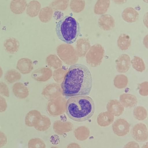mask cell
<instances>
[{"label": "cell", "mask_w": 148, "mask_h": 148, "mask_svg": "<svg viewBox=\"0 0 148 148\" xmlns=\"http://www.w3.org/2000/svg\"><path fill=\"white\" fill-rule=\"evenodd\" d=\"M104 53V48L101 45H94L90 48L86 55L87 63L92 67L99 66L102 62Z\"/></svg>", "instance_id": "obj_4"}, {"label": "cell", "mask_w": 148, "mask_h": 148, "mask_svg": "<svg viewBox=\"0 0 148 148\" xmlns=\"http://www.w3.org/2000/svg\"><path fill=\"white\" fill-rule=\"evenodd\" d=\"M147 143L144 145L142 147V148H147Z\"/></svg>", "instance_id": "obj_34"}, {"label": "cell", "mask_w": 148, "mask_h": 148, "mask_svg": "<svg viewBox=\"0 0 148 148\" xmlns=\"http://www.w3.org/2000/svg\"><path fill=\"white\" fill-rule=\"evenodd\" d=\"M21 77V74L15 70L8 71L5 73L4 78L5 80L9 83H12L19 80Z\"/></svg>", "instance_id": "obj_21"}, {"label": "cell", "mask_w": 148, "mask_h": 148, "mask_svg": "<svg viewBox=\"0 0 148 148\" xmlns=\"http://www.w3.org/2000/svg\"><path fill=\"white\" fill-rule=\"evenodd\" d=\"M28 148H46V145L41 139L36 138L29 140L28 144Z\"/></svg>", "instance_id": "obj_25"}, {"label": "cell", "mask_w": 148, "mask_h": 148, "mask_svg": "<svg viewBox=\"0 0 148 148\" xmlns=\"http://www.w3.org/2000/svg\"><path fill=\"white\" fill-rule=\"evenodd\" d=\"M148 84L147 82H145L138 84L139 92L140 95L143 96L148 95Z\"/></svg>", "instance_id": "obj_27"}, {"label": "cell", "mask_w": 148, "mask_h": 148, "mask_svg": "<svg viewBox=\"0 0 148 148\" xmlns=\"http://www.w3.org/2000/svg\"><path fill=\"white\" fill-rule=\"evenodd\" d=\"M98 23L99 27L106 31L112 29L115 25L114 18L111 15L108 14L101 15L98 19Z\"/></svg>", "instance_id": "obj_9"}, {"label": "cell", "mask_w": 148, "mask_h": 148, "mask_svg": "<svg viewBox=\"0 0 148 148\" xmlns=\"http://www.w3.org/2000/svg\"><path fill=\"white\" fill-rule=\"evenodd\" d=\"M133 68L136 71L142 72L145 70V67L144 62L142 58L135 56L130 61Z\"/></svg>", "instance_id": "obj_22"}, {"label": "cell", "mask_w": 148, "mask_h": 148, "mask_svg": "<svg viewBox=\"0 0 148 148\" xmlns=\"http://www.w3.org/2000/svg\"><path fill=\"white\" fill-rule=\"evenodd\" d=\"M120 103L127 108H131L136 106L137 103V99L135 96L128 93H123L119 97Z\"/></svg>", "instance_id": "obj_10"}, {"label": "cell", "mask_w": 148, "mask_h": 148, "mask_svg": "<svg viewBox=\"0 0 148 148\" xmlns=\"http://www.w3.org/2000/svg\"><path fill=\"white\" fill-rule=\"evenodd\" d=\"M50 125L49 121L44 120L37 123L34 127L38 131L43 132L47 130L50 127Z\"/></svg>", "instance_id": "obj_26"}, {"label": "cell", "mask_w": 148, "mask_h": 148, "mask_svg": "<svg viewBox=\"0 0 148 148\" xmlns=\"http://www.w3.org/2000/svg\"><path fill=\"white\" fill-rule=\"evenodd\" d=\"M123 19L128 23L134 22L139 17V13L134 8L129 7L125 9L122 13Z\"/></svg>", "instance_id": "obj_11"}, {"label": "cell", "mask_w": 148, "mask_h": 148, "mask_svg": "<svg viewBox=\"0 0 148 148\" xmlns=\"http://www.w3.org/2000/svg\"><path fill=\"white\" fill-rule=\"evenodd\" d=\"M53 128L56 134L62 135L72 130L73 129V126L70 123H63L58 122L54 123Z\"/></svg>", "instance_id": "obj_13"}, {"label": "cell", "mask_w": 148, "mask_h": 148, "mask_svg": "<svg viewBox=\"0 0 148 148\" xmlns=\"http://www.w3.org/2000/svg\"><path fill=\"white\" fill-rule=\"evenodd\" d=\"M0 94L6 97L9 96V91L7 85L3 82H0Z\"/></svg>", "instance_id": "obj_28"}, {"label": "cell", "mask_w": 148, "mask_h": 148, "mask_svg": "<svg viewBox=\"0 0 148 148\" xmlns=\"http://www.w3.org/2000/svg\"><path fill=\"white\" fill-rule=\"evenodd\" d=\"M92 78L86 66L76 64L71 66L61 86L64 95L73 97L88 95L92 85Z\"/></svg>", "instance_id": "obj_1"}, {"label": "cell", "mask_w": 148, "mask_h": 148, "mask_svg": "<svg viewBox=\"0 0 148 148\" xmlns=\"http://www.w3.org/2000/svg\"><path fill=\"white\" fill-rule=\"evenodd\" d=\"M130 124L125 119L120 118L117 119L112 125L114 134L121 136L127 134L130 131Z\"/></svg>", "instance_id": "obj_6"}, {"label": "cell", "mask_w": 148, "mask_h": 148, "mask_svg": "<svg viewBox=\"0 0 148 148\" xmlns=\"http://www.w3.org/2000/svg\"><path fill=\"white\" fill-rule=\"evenodd\" d=\"M114 116L108 112H103L98 115L97 121L98 124L102 127L109 126L114 120Z\"/></svg>", "instance_id": "obj_12"}, {"label": "cell", "mask_w": 148, "mask_h": 148, "mask_svg": "<svg viewBox=\"0 0 148 148\" xmlns=\"http://www.w3.org/2000/svg\"><path fill=\"white\" fill-rule=\"evenodd\" d=\"M66 112L71 119L78 122H83L90 119L95 111L93 99L86 95L72 97L67 100Z\"/></svg>", "instance_id": "obj_2"}, {"label": "cell", "mask_w": 148, "mask_h": 148, "mask_svg": "<svg viewBox=\"0 0 148 148\" xmlns=\"http://www.w3.org/2000/svg\"><path fill=\"white\" fill-rule=\"evenodd\" d=\"M26 5V1L25 0H12L10 3V7L13 13L20 14L24 11Z\"/></svg>", "instance_id": "obj_15"}, {"label": "cell", "mask_w": 148, "mask_h": 148, "mask_svg": "<svg viewBox=\"0 0 148 148\" xmlns=\"http://www.w3.org/2000/svg\"><path fill=\"white\" fill-rule=\"evenodd\" d=\"M3 71L1 67L0 66V78L3 75Z\"/></svg>", "instance_id": "obj_33"}, {"label": "cell", "mask_w": 148, "mask_h": 148, "mask_svg": "<svg viewBox=\"0 0 148 148\" xmlns=\"http://www.w3.org/2000/svg\"><path fill=\"white\" fill-rule=\"evenodd\" d=\"M132 135L133 138L138 142H144L148 138L147 127L146 125L142 123L135 125L133 127Z\"/></svg>", "instance_id": "obj_5"}, {"label": "cell", "mask_w": 148, "mask_h": 148, "mask_svg": "<svg viewBox=\"0 0 148 148\" xmlns=\"http://www.w3.org/2000/svg\"><path fill=\"white\" fill-rule=\"evenodd\" d=\"M7 107L5 99L0 96V112L5 111Z\"/></svg>", "instance_id": "obj_29"}, {"label": "cell", "mask_w": 148, "mask_h": 148, "mask_svg": "<svg viewBox=\"0 0 148 148\" xmlns=\"http://www.w3.org/2000/svg\"><path fill=\"white\" fill-rule=\"evenodd\" d=\"M123 148H140L139 144L136 142L131 141L127 143Z\"/></svg>", "instance_id": "obj_31"}, {"label": "cell", "mask_w": 148, "mask_h": 148, "mask_svg": "<svg viewBox=\"0 0 148 148\" xmlns=\"http://www.w3.org/2000/svg\"><path fill=\"white\" fill-rule=\"evenodd\" d=\"M51 148H59L58 147L54 146H53L51 147Z\"/></svg>", "instance_id": "obj_35"}, {"label": "cell", "mask_w": 148, "mask_h": 148, "mask_svg": "<svg viewBox=\"0 0 148 148\" xmlns=\"http://www.w3.org/2000/svg\"><path fill=\"white\" fill-rule=\"evenodd\" d=\"M116 67L117 71L121 73L127 72L131 66L130 58L128 55L123 54L116 60Z\"/></svg>", "instance_id": "obj_7"}, {"label": "cell", "mask_w": 148, "mask_h": 148, "mask_svg": "<svg viewBox=\"0 0 148 148\" xmlns=\"http://www.w3.org/2000/svg\"><path fill=\"white\" fill-rule=\"evenodd\" d=\"M74 133L75 137L77 140L84 141L89 136L90 131L88 127L81 126L76 128L74 130Z\"/></svg>", "instance_id": "obj_18"}, {"label": "cell", "mask_w": 148, "mask_h": 148, "mask_svg": "<svg viewBox=\"0 0 148 148\" xmlns=\"http://www.w3.org/2000/svg\"><path fill=\"white\" fill-rule=\"evenodd\" d=\"M55 31L58 38L66 43H74L80 35L79 23L75 18L67 15L57 23Z\"/></svg>", "instance_id": "obj_3"}, {"label": "cell", "mask_w": 148, "mask_h": 148, "mask_svg": "<svg viewBox=\"0 0 148 148\" xmlns=\"http://www.w3.org/2000/svg\"><path fill=\"white\" fill-rule=\"evenodd\" d=\"M133 114L135 118L138 120H143L147 117V112L144 107L138 106L136 107L133 110Z\"/></svg>", "instance_id": "obj_23"}, {"label": "cell", "mask_w": 148, "mask_h": 148, "mask_svg": "<svg viewBox=\"0 0 148 148\" xmlns=\"http://www.w3.org/2000/svg\"><path fill=\"white\" fill-rule=\"evenodd\" d=\"M128 83L127 77L123 74L116 75L114 79V84L117 88L122 89L125 88Z\"/></svg>", "instance_id": "obj_20"}, {"label": "cell", "mask_w": 148, "mask_h": 148, "mask_svg": "<svg viewBox=\"0 0 148 148\" xmlns=\"http://www.w3.org/2000/svg\"><path fill=\"white\" fill-rule=\"evenodd\" d=\"M131 39L130 37L125 34H121L117 41V45L119 48L122 51L128 49L131 45Z\"/></svg>", "instance_id": "obj_16"}, {"label": "cell", "mask_w": 148, "mask_h": 148, "mask_svg": "<svg viewBox=\"0 0 148 148\" xmlns=\"http://www.w3.org/2000/svg\"><path fill=\"white\" fill-rule=\"evenodd\" d=\"M29 61L27 58L21 59L17 62L16 68L22 73H27L29 69Z\"/></svg>", "instance_id": "obj_24"}, {"label": "cell", "mask_w": 148, "mask_h": 148, "mask_svg": "<svg viewBox=\"0 0 148 148\" xmlns=\"http://www.w3.org/2000/svg\"><path fill=\"white\" fill-rule=\"evenodd\" d=\"M66 148H81V147L77 143H73L68 145Z\"/></svg>", "instance_id": "obj_32"}, {"label": "cell", "mask_w": 148, "mask_h": 148, "mask_svg": "<svg viewBox=\"0 0 148 148\" xmlns=\"http://www.w3.org/2000/svg\"><path fill=\"white\" fill-rule=\"evenodd\" d=\"M7 138L5 134L0 131V148L4 146L7 143Z\"/></svg>", "instance_id": "obj_30"}, {"label": "cell", "mask_w": 148, "mask_h": 148, "mask_svg": "<svg viewBox=\"0 0 148 148\" xmlns=\"http://www.w3.org/2000/svg\"><path fill=\"white\" fill-rule=\"evenodd\" d=\"M108 112L114 116H118L121 115L124 111V108L120 102L116 99L110 100L106 105Z\"/></svg>", "instance_id": "obj_8"}, {"label": "cell", "mask_w": 148, "mask_h": 148, "mask_svg": "<svg viewBox=\"0 0 148 148\" xmlns=\"http://www.w3.org/2000/svg\"><path fill=\"white\" fill-rule=\"evenodd\" d=\"M13 91L15 95L19 98H24L27 96V90L23 84L20 82H17L14 84Z\"/></svg>", "instance_id": "obj_19"}, {"label": "cell", "mask_w": 148, "mask_h": 148, "mask_svg": "<svg viewBox=\"0 0 148 148\" xmlns=\"http://www.w3.org/2000/svg\"><path fill=\"white\" fill-rule=\"evenodd\" d=\"M110 0H98L94 7V13L97 14H102L107 11L110 4Z\"/></svg>", "instance_id": "obj_17"}, {"label": "cell", "mask_w": 148, "mask_h": 148, "mask_svg": "<svg viewBox=\"0 0 148 148\" xmlns=\"http://www.w3.org/2000/svg\"><path fill=\"white\" fill-rule=\"evenodd\" d=\"M19 46L18 41L14 38L6 39L4 43V46L5 50L10 53H14L17 51Z\"/></svg>", "instance_id": "obj_14"}]
</instances>
